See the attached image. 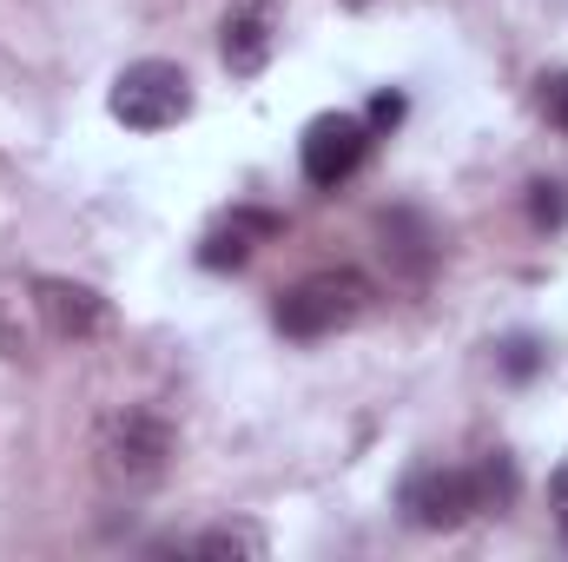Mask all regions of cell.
I'll return each mask as SVG.
<instances>
[{"instance_id":"5","label":"cell","mask_w":568,"mask_h":562,"mask_svg":"<svg viewBox=\"0 0 568 562\" xmlns=\"http://www.w3.org/2000/svg\"><path fill=\"white\" fill-rule=\"evenodd\" d=\"M165 456H172V423L152 411H120L100 430V463L120 483H152L165 470Z\"/></svg>"},{"instance_id":"7","label":"cell","mask_w":568,"mask_h":562,"mask_svg":"<svg viewBox=\"0 0 568 562\" xmlns=\"http://www.w3.org/2000/svg\"><path fill=\"white\" fill-rule=\"evenodd\" d=\"M33 311H40V324L53 331V338H93V331H106V298L93 291V284H73V279H40L33 284Z\"/></svg>"},{"instance_id":"4","label":"cell","mask_w":568,"mask_h":562,"mask_svg":"<svg viewBox=\"0 0 568 562\" xmlns=\"http://www.w3.org/2000/svg\"><path fill=\"white\" fill-rule=\"evenodd\" d=\"M304 179L317 185V192H337L344 179H357V165H364V152H371V127L357 120V113H317L311 127H304Z\"/></svg>"},{"instance_id":"8","label":"cell","mask_w":568,"mask_h":562,"mask_svg":"<svg viewBox=\"0 0 568 562\" xmlns=\"http://www.w3.org/2000/svg\"><path fill=\"white\" fill-rule=\"evenodd\" d=\"M278 232H284L278 212H252V205H239L225 225H212V232H205V245H199V265H212V272H225V265H232V272H239V265H245L258 245H272Z\"/></svg>"},{"instance_id":"6","label":"cell","mask_w":568,"mask_h":562,"mask_svg":"<svg viewBox=\"0 0 568 562\" xmlns=\"http://www.w3.org/2000/svg\"><path fill=\"white\" fill-rule=\"evenodd\" d=\"M278 33H284V0H239L219 27V60L232 80H258L278 53Z\"/></svg>"},{"instance_id":"14","label":"cell","mask_w":568,"mask_h":562,"mask_svg":"<svg viewBox=\"0 0 568 562\" xmlns=\"http://www.w3.org/2000/svg\"><path fill=\"white\" fill-rule=\"evenodd\" d=\"M371 120H377V127H397V120H404V93H377V100H371Z\"/></svg>"},{"instance_id":"9","label":"cell","mask_w":568,"mask_h":562,"mask_svg":"<svg viewBox=\"0 0 568 562\" xmlns=\"http://www.w3.org/2000/svg\"><path fill=\"white\" fill-rule=\"evenodd\" d=\"M384 252H397L410 272H429L436 239H429V225L417 219V212H390V219H384Z\"/></svg>"},{"instance_id":"12","label":"cell","mask_w":568,"mask_h":562,"mask_svg":"<svg viewBox=\"0 0 568 562\" xmlns=\"http://www.w3.org/2000/svg\"><path fill=\"white\" fill-rule=\"evenodd\" d=\"M542 113H549V120L568 133V73H556V80L542 87Z\"/></svg>"},{"instance_id":"3","label":"cell","mask_w":568,"mask_h":562,"mask_svg":"<svg viewBox=\"0 0 568 562\" xmlns=\"http://www.w3.org/2000/svg\"><path fill=\"white\" fill-rule=\"evenodd\" d=\"M364 304H371V284L357 272H311V279H297L278 298V331L311 344V338H331V331L357 324Z\"/></svg>"},{"instance_id":"16","label":"cell","mask_w":568,"mask_h":562,"mask_svg":"<svg viewBox=\"0 0 568 562\" xmlns=\"http://www.w3.org/2000/svg\"><path fill=\"white\" fill-rule=\"evenodd\" d=\"M351 7H364V0H351Z\"/></svg>"},{"instance_id":"1","label":"cell","mask_w":568,"mask_h":562,"mask_svg":"<svg viewBox=\"0 0 568 562\" xmlns=\"http://www.w3.org/2000/svg\"><path fill=\"white\" fill-rule=\"evenodd\" d=\"M516 496V470H509V456L496 450V456H483V463H424V470H410L404 476V490H397V510L417 523V530H463L469 516H483V510H503Z\"/></svg>"},{"instance_id":"2","label":"cell","mask_w":568,"mask_h":562,"mask_svg":"<svg viewBox=\"0 0 568 562\" xmlns=\"http://www.w3.org/2000/svg\"><path fill=\"white\" fill-rule=\"evenodd\" d=\"M106 113H113L126 133H165V127H179V120L192 113V80H185V67H172V60H133V67L113 80Z\"/></svg>"},{"instance_id":"15","label":"cell","mask_w":568,"mask_h":562,"mask_svg":"<svg viewBox=\"0 0 568 562\" xmlns=\"http://www.w3.org/2000/svg\"><path fill=\"white\" fill-rule=\"evenodd\" d=\"M549 503H556V523L568 530V463L556 470V476H549Z\"/></svg>"},{"instance_id":"10","label":"cell","mask_w":568,"mask_h":562,"mask_svg":"<svg viewBox=\"0 0 568 562\" xmlns=\"http://www.w3.org/2000/svg\"><path fill=\"white\" fill-rule=\"evenodd\" d=\"M192 550H199V556H245V562H258V556H265V530H258V523H219V530L192 536Z\"/></svg>"},{"instance_id":"11","label":"cell","mask_w":568,"mask_h":562,"mask_svg":"<svg viewBox=\"0 0 568 562\" xmlns=\"http://www.w3.org/2000/svg\"><path fill=\"white\" fill-rule=\"evenodd\" d=\"M536 364H542V344L536 338H509L503 344V371L509 378H536Z\"/></svg>"},{"instance_id":"13","label":"cell","mask_w":568,"mask_h":562,"mask_svg":"<svg viewBox=\"0 0 568 562\" xmlns=\"http://www.w3.org/2000/svg\"><path fill=\"white\" fill-rule=\"evenodd\" d=\"M529 192H536V199H529L536 225H556V219H562V192H556V185H529Z\"/></svg>"}]
</instances>
